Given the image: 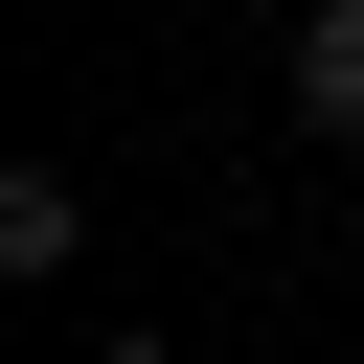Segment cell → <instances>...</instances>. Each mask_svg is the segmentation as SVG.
<instances>
[{
	"label": "cell",
	"instance_id": "7a4b0ae2",
	"mask_svg": "<svg viewBox=\"0 0 364 364\" xmlns=\"http://www.w3.org/2000/svg\"><path fill=\"white\" fill-rule=\"evenodd\" d=\"M296 114H318V136H364V0H318V23H296Z\"/></svg>",
	"mask_w": 364,
	"mask_h": 364
},
{
	"label": "cell",
	"instance_id": "6da1fadb",
	"mask_svg": "<svg viewBox=\"0 0 364 364\" xmlns=\"http://www.w3.org/2000/svg\"><path fill=\"white\" fill-rule=\"evenodd\" d=\"M68 250H91V182L23 159V182H0V273H68Z\"/></svg>",
	"mask_w": 364,
	"mask_h": 364
},
{
	"label": "cell",
	"instance_id": "3957f363",
	"mask_svg": "<svg viewBox=\"0 0 364 364\" xmlns=\"http://www.w3.org/2000/svg\"><path fill=\"white\" fill-rule=\"evenodd\" d=\"M91 364H182V341H91Z\"/></svg>",
	"mask_w": 364,
	"mask_h": 364
}]
</instances>
